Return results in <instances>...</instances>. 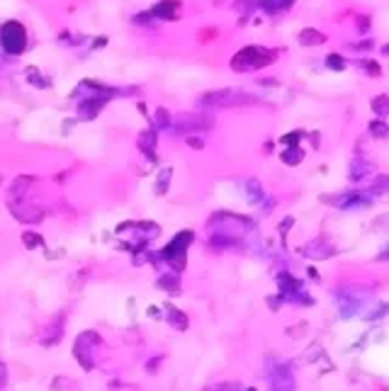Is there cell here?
<instances>
[{"instance_id":"obj_1","label":"cell","mask_w":389,"mask_h":391,"mask_svg":"<svg viewBox=\"0 0 389 391\" xmlns=\"http://www.w3.org/2000/svg\"><path fill=\"white\" fill-rule=\"evenodd\" d=\"M0 44L7 54H20L24 51V44H27V32L20 22H5L2 29H0Z\"/></svg>"},{"instance_id":"obj_2","label":"cell","mask_w":389,"mask_h":391,"mask_svg":"<svg viewBox=\"0 0 389 391\" xmlns=\"http://www.w3.org/2000/svg\"><path fill=\"white\" fill-rule=\"evenodd\" d=\"M272 59H275V54L253 46V49H243V51L231 61V66H236V68H260V66L270 64Z\"/></svg>"},{"instance_id":"obj_3","label":"cell","mask_w":389,"mask_h":391,"mask_svg":"<svg viewBox=\"0 0 389 391\" xmlns=\"http://www.w3.org/2000/svg\"><path fill=\"white\" fill-rule=\"evenodd\" d=\"M302 44H324V34L316 32V29H304L302 37H299Z\"/></svg>"},{"instance_id":"obj_4","label":"cell","mask_w":389,"mask_h":391,"mask_svg":"<svg viewBox=\"0 0 389 391\" xmlns=\"http://www.w3.org/2000/svg\"><path fill=\"white\" fill-rule=\"evenodd\" d=\"M173 7H175V2H173V0H166V2H161V5L156 7V12H158V15H163L166 20H173V12H170Z\"/></svg>"},{"instance_id":"obj_5","label":"cell","mask_w":389,"mask_h":391,"mask_svg":"<svg viewBox=\"0 0 389 391\" xmlns=\"http://www.w3.org/2000/svg\"><path fill=\"white\" fill-rule=\"evenodd\" d=\"M326 64H328V68H336V70H340V68H343V61L338 59V54L328 56V59H326Z\"/></svg>"},{"instance_id":"obj_6","label":"cell","mask_w":389,"mask_h":391,"mask_svg":"<svg viewBox=\"0 0 389 391\" xmlns=\"http://www.w3.org/2000/svg\"><path fill=\"white\" fill-rule=\"evenodd\" d=\"M168 178H170V170H163V175H161V183H158V195H163V192H166Z\"/></svg>"},{"instance_id":"obj_7","label":"cell","mask_w":389,"mask_h":391,"mask_svg":"<svg viewBox=\"0 0 389 391\" xmlns=\"http://www.w3.org/2000/svg\"><path fill=\"white\" fill-rule=\"evenodd\" d=\"M24 243H27V246L32 248V246H37V243H42V238H39V236H32V233H27V236H24Z\"/></svg>"},{"instance_id":"obj_8","label":"cell","mask_w":389,"mask_h":391,"mask_svg":"<svg viewBox=\"0 0 389 391\" xmlns=\"http://www.w3.org/2000/svg\"><path fill=\"white\" fill-rule=\"evenodd\" d=\"M0 180H2V178H0Z\"/></svg>"}]
</instances>
